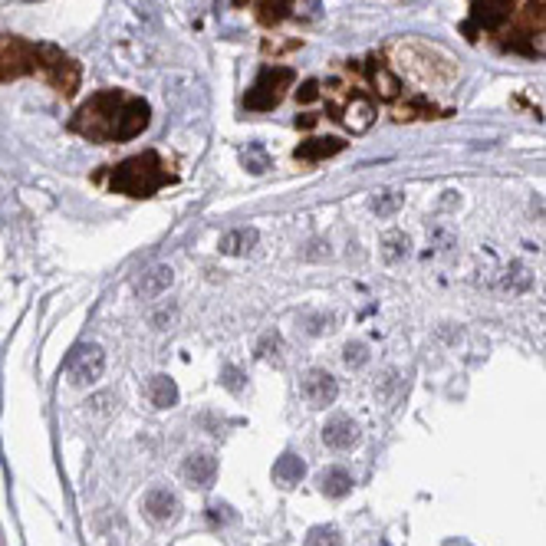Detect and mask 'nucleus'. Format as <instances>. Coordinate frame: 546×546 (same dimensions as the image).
I'll use <instances>...</instances> for the list:
<instances>
[{
    "label": "nucleus",
    "mask_w": 546,
    "mask_h": 546,
    "mask_svg": "<svg viewBox=\"0 0 546 546\" xmlns=\"http://www.w3.org/2000/svg\"><path fill=\"white\" fill-rule=\"evenodd\" d=\"M152 109L142 96L122 89H106L96 92L89 102H82L80 112L73 116L70 128L76 136L99 142V146H112V142H128V138L142 136L148 128Z\"/></svg>",
    "instance_id": "obj_1"
},
{
    "label": "nucleus",
    "mask_w": 546,
    "mask_h": 546,
    "mask_svg": "<svg viewBox=\"0 0 546 546\" xmlns=\"http://www.w3.org/2000/svg\"><path fill=\"white\" fill-rule=\"evenodd\" d=\"M20 76H40L63 96H73L80 86V66L63 50L0 33V80L7 82L20 80Z\"/></svg>",
    "instance_id": "obj_2"
},
{
    "label": "nucleus",
    "mask_w": 546,
    "mask_h": 546,
    "mask_svg": "<svg viewBox=\"0 0 546 546\" xmlns=\"http://www.w3.org/2000/svg\"><path fill=\"white\" fill-rule=\"evenodd\" d=\"M96 182L109 184L116 194L152 198L155 192H162L165 184L174 182V174L168 172V162L158 152H142V155H132L126 162L112 165L109 172L96 174Z\"/></svg>",
    "instance_id": "obj_3"
},
{
    "label": "nucleus",
    "mask_w": 546,
    "mask_h": 546,
    "mask_svg": "<svg viewBox=\"0 0 546 546\" xmlns=\"http://www.w3.org/2000/svg\"><path fill=\"white\" fill-rule=\"evenodd\" d=\"M290 86H293V70H287V66H264V70H260V76L254 80V86L247 89L244 106L250 112L277 109Z\"/></svg>",
    "instance_id": "obj_4"
},
{
    "label": "nucleus",
    "mask_w": 546,
    "mask_h": 546,
    "mask_svg": "<svg viewBox=\"0 0 546 546\" xmlns=\"http://www.w3.org/2000/svg\"><path fill=\"white\" fill-rule=\"evenodd\" d=\"M102 372H106V353L96 343H86V346H76L73 355L66 359V375L73 385H92L99 382Z\"/></svg>",
    "instance_id": "obj_5"
},
{
    "label": "nucleus",
    "mask_w": 546,
    "mask_h": 546,
    "mask_svg": "<svg viewBox=\"0 0 546 546\" xmlns=\"http://www.w3.org/2000/svg\"><path fill=\"white\" fill-rule=\"evenodd\" d=\"M300 389H303V395H306V401H310L313 409H326V405H333L336 395H339L336 379H333L326 369H310V372L303 375Z\"/></svg>",
    "instance_id": "obj_6"
},
{
    "label": "nucleus",
    "mask_w": 546,
    "mask_h": 546,
    "mask_svg": "<svg viewBox=\"0 0 546 546\" xmlns=\"http://www.w3.org/2000/svg\"><path fill=\"white\" fill-rule=\"evenodd\" d=\"M336 118L349 128V132H365V128H372V122H375V106H372V99H365V96L353 92V96L339 106Z\"/></svg>",
    "instance_id": "obj_7"
},
{
    "label": "nucleus",
    "mask_w": 546,
    "mask_h": 546,
    "mask_svg": "<svg viewBox=\"0 0 546 546\" xmlns=\"http://www.w3.org/2000/svg\"><path fill=\"white\" fill-rule=\"evenodd\" d=\"M323 441H326L333 451H353L359 441H362V431L355 425L353 419L346 415H336V419L326 421V428H323Z\"/></svg>",
    "instance_id": "obj_8"
},
{
    "label": "nucleus",
    "mask_w": 546,
    "mask_h": 546,
    "mask_svg": "<svg viewBox=\"0 0 546 546\" xmlns=\"http://www.w3.org/2000/svg\"><path fill=\"white\" fill-rule=\"evenodd\" d=\"M182 477L192 484V487H211L214 477H218V461L211 455H192L182 465Z\"/></svg>",
    "instance_id": "obj_9"
},
{
    "label": "nucleus",
    "mask_w": 546,
    "mask_h": 546,
    "mask_svg": "<svg viewBox=\"0 0 546 546\" xmlns=\"http://www.w3.org/2000/svg\"><path fill=\"white\" fill-rule=\"evenodd\" d=\"M146 513L155 523H172L178 517V497L168 487H155V491L146 494Z\"/></svg>",
    "instance_id": "obj_10"
},
{
    "label": "nucleus",
    "mask_w": 546,
    "mask_h": 546,
    "mask_svg": "<svg viewBox=\"0 0 546 546\" xmlns=\"http://www.w3.org/2000/svg\"><path fill=\"white\" fill-rule=\"evenodd\" d=\"M172 283H174V270L172 267L158 264V267H152V270L142 273V280L136 283V293L142 297V300H155V297H162Z\"/></svg>",
    "instance_id": "obj_11"
},
{
    "label": "nucleus",
    "mask_w": 546,
    "mask_h": 546,
    "mask_svg": "<svg viewBox=\"0 0 546 546\" xmlns=\"http://www.w3.org/2000/svg\"><path fill=\"white\" fill-rule=\"evenodd\" d=\"M346 148V142L343 138H310V142H300V148L293 152V158L297 162H323V158H333L339 155Z\"/></svg>",
    "instance_id": "obj_12"
},
{
    "label": "nucleus",
    "mask_w": 546,
    "mask_h": 546,
    "mask_svg": "<svg viewBox=\"0 0 546 546\" xmlns=\"http://www.w3.org/2000/svg\"><path fill=\"white\" fill-rule=\"evenodd\" d=\"M319 491L326 494V497H346L353 491V474L346 467H326V471L319 474Z\"/></svg>",
    "instance_id": "obj_13"
},
{
    "label": "nucleus",
    "mask_w": 546,
    "mask_h": 546,
    "mask_svg": "<svg viewBox=\"0 0 546 546\" xmlns=\"http://www.w3.org/2000/svg\"><path fill=\"white\" fill-rule=\"evenodd\" d=\"M293 10H297V0H257V17L267 27H277L287 17H293Z\"/></svg>",
    "instance_id": "obj_14"
},
{
    "label": "nucleus",
    "mask_w": 546,
    "mask_h": 546,
    "mask_svg": "<svg viewBox=\"0 0 546 546\" xmlns=\"http://www.w3.org/2000/svg\"><path fill=\"white\" fill-rule=\"evenodd\" d=\"M303 474H306V465H303L297 455H283L280 461L273 465V481L280 484V487H293V484H300Z\"/></svg>",
    "instance_id": "obj_15"
},
{
    "label": "nucleus",
    "mask_w": 546,
    "mask_h": 546,
    "mask_svg": "<svg viewBox=\"0 0 546 546\" xmlns=\"http://www.w3.org/2000/svg\"><path fill=\"white\" fill-rule=\"evenodd\" d=\"M148 401H152L155 409H172L174 401H178V385H174L168 375L148 379Z\"/></svg>",
    "instance_id": "obj_16"
},
{
    "label": "nucleus",
    "mask_w": 546,
    "mask_h": 546,
    "mask_svg": "<svg viewBox=\"0 0 546 546\" xmlns=\"http://www.w3.org/2000/svg\"><path fill=\"white\" fill-rule=\"evenodd\" d=\"M530 283H533V273L527 270V264L513 260L510 267H504V273H501V290L504 293H527Z\"/></svg>",
    "instance_id": "obj_17"
},
{
    "label": "nucleus",
    "mask_w": 546,
    "mask_h": 546,
    "mask_svg": "<svg viewBox=\"0 0 546 546\" xmlns=\"http://www.w3.org/2000/svg\"><path fill=\"white\" fill-rule=\"evenodd\" d=\"M369 80H372L375 92H379L382 99H399L401 82L391 76V70L385 63H372V66H369Z\"/></svg>",
    "instance_id": "obj_18"
},
{
    "label": "nucleus",
    "mask_w": 546,
    "mask_h": 546,
    "mask_svg": "<svg viewBox=\"0 0 546 546\" xmlns=\"http://www.w3.org/2000/svg\"><path fill=\"white\" fill-rule=\"evenodd\" d=\"M250 247H257V231L254 228H237L231 234L221 237V254L237 257V254H247Z\"/></svg>",
    "instance_id": "obj_19"
},
{
    "label": "nucleus",
    "mask_w": 546,
    "mask_h": 546,
    "mask_svg": "<svg viewBox=\"0 0 546 546\" xmlns=\"http://www.w3.org/2000/svg\"><path fill=\"white\" fill-rule=\"evenodd\" d=\"M409 254H411L409 234H401V231H389V234L382 237V257L389 260V264H401Z\"/></svg>",
    "instance_id": "obj_20"
},
{
    "label": "nucleus",
    "mask_w": 546,
    "mask_h": 546,
    "mask_svg": "<svg viewBox=\"0 0 546 546\" xmlns=\"http://www.w3.org/2000/svg\"><path fill=\"white\" fill-rule=\"evenodd\" d=\"M333 323H336V316L326 310H316V313H303L300 316V326L306 336H319V333H326V329H333Z\"/></svg>",
    "instance_id": "obj_21"
},
{
    "label": "nucleus",
    "mask_w": 546,
    "mask_h": 546,
    "mask_svg": "<svg viewBox=\"0 0 546 546\" xmlns=\"http://www.w3.org/2000/svg\"><path fill=\"white\" fill-rule=\"evenodd\" d=\"M401 204H405V194H401V192H382V194H375V198L369 201V208H372L379 218H391V214H395Z\"/></svg>",
    "instance_id": "obj_22"
},
{
    "label": "nucleus",
    "mask_w": 546,
    "mask_h": 546,
    "mask_svg": "<svg viewBox=\"0 0 546 546\" xmlns=\"http://www.w3.org/2000/svg\"><path fill=\"white\" fill-rule=\"evenodd\" d=\"M244 165L250 174H264L267 168H270V155H267V148L260 146V142H254V146H247L244 152Z\"/></svg>",
    "instance_id": "obj_23"
},
{
    "label": "nucleus",
    "mask_w": 546,
    "mask_h": 546,
    "mask_svg": "<svg viewBox=\"0 0 546 546\" xmlns=\"http://www.w3.org/2000/svg\"><path fill=\"white\" fill-rule=\"evenodd\" d=\"M306 546H343V533L336 527H313Z\"/></svg>",
    "instance_id": "obj_24"
},
{
    "label": "nucleus",
    "mask_w": 546,
    "mask_h": 546,
    "mask_svg": "<svg viewBox=\"0 0 546 546\" xmlns=\"http://www.w3.org/2000/svg\"><path fill=\"white\" fill-rule=\"evenodd\" d=\"M343 359H346L349 369H362V365L369 362V346H365V343H349V346L343 349Z\"/></svg>",
    "instance_id": "obj_25"
},
{
    "label": "nucleus",
    "mask_w": 546,
    "mask_h": 546,
    "mask_svg": "<svg viewBox=\"0 0 546 546\" xmlns=\"http://www.w3.org/2000/svg\"><path fill=\"white\" fill-rule=\"evenodd\" d=\"M316 96H319V82L316 80H306L300 89H297V102H313Z\"/></svg>",
    "instance_id": "obj_26"
},
{
    "label": "nucleus",
    "mask_w": 546,
    "mask_h": 546,
    "mask_svg": "<svg viewBox=\"0 0 546 546\" xmlns=\"http://www.w3.org/2000/svg\"><path fill=\"white\" fill-rule=\"evenodd\" d=\"M224 375H228V379H224V385H228L231 391H240V382H237V369H228Z\"/></svg>",
    "instance_id": "obj_27"
}]
</instances>
